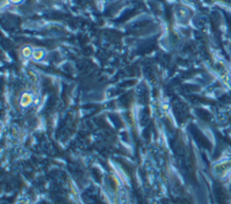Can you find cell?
Instances as JSON below:
<instances>
[{
	"label": "cell",
	"instance_id": "1",
	"mask_svg": "<svg viewBox=\"0 0 231 204\" xmlns=\"http://www.w3.org/2000/svg\"><path fill=\"white\" fill-rule=\"evenodd\" d=\"M32 102V96L30 93H23L21 97V105L22 106H28Z\"/></svg>",
	"mask_w": 231,
	"mask_h": 204
},
{
	"label": "cell",
	"instance_id": "2",
	"mask_svg": "<svg viewBox=\"0 0 231 204\" xmlns=\"http://www.w3.org/2000/svg\"><path fill=\"white\" fill-rule=\"evenodd\" d=\"M44 55H46V53H44L43 49H35L33 50V54H32V57H33L36 60H41Z\"/></svg>",
	"mask_w": 231,
	"mask_h": 204
},
{
	"label": "cell",
	"instance_id": "3",
	"mask_svg": "<svg viewBox=\"0 0 231 204\" xmlns=\"http://www.w3.org/2000/svg\"><path fill=\"white\" fill-rule=\"evenodd\" d=\"M32 54H33V50H32L30 47H25L22 49V55L26 57V58H30V57H32Z\"/></svg>",
	"mask_w": 231,
	"mask_h": 204
},
{
	"label": "cell",
	"instance_id": "4",
	"mask_svg": "<svg viewBox=\"0 0 231 204\" xmlns=\"http://www.w3.org/2000/svg\"><path fill=\"white\" fill-rule=\"evenodd\" d=\"M10 1H12V3H15V4H17V3H20L21 0H10Z\"/></svg>",
	"mask_w": 231,
	"mask_h": 204
}]
</instances>
